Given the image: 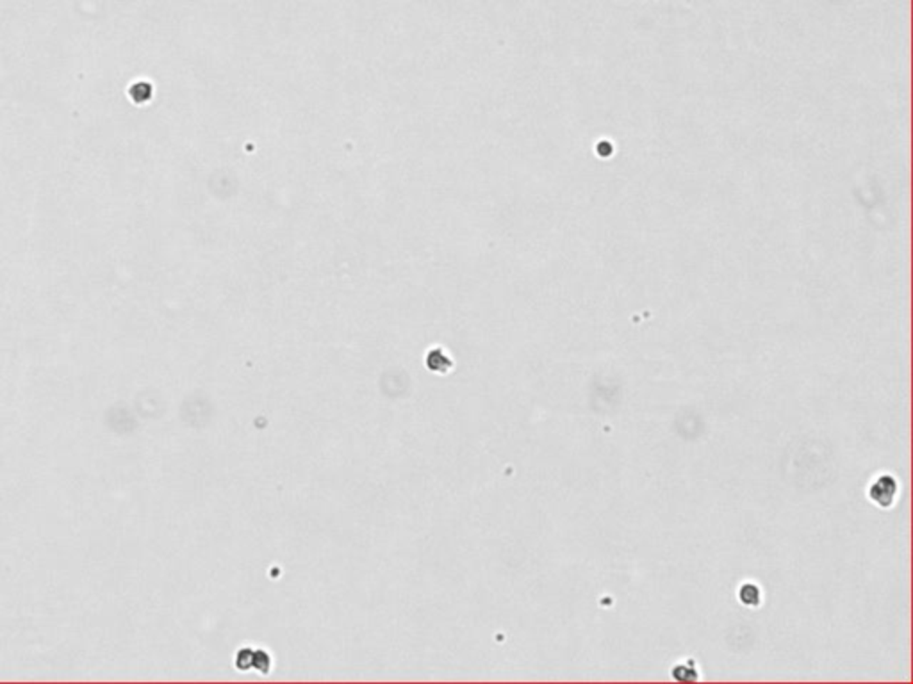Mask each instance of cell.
Returning a JSON list of instances; mask_svg holds the SVG:
<instances>
[{"label":"cell","mask_w":913,"mask_h":684,"mask_svg":"<svg viewBox=\"0 0 913 684\" xmlns=\"http://www.w3.org/2000/svg\"><path fill=\"white\" fill-rule=\"evenodd\" d=\"M897 492H899V485H897L896 478L888 476V474H881L870 485L869 497L881 508H890L896 503Z\"/></svg>","instance_id":"1"},{"label":"cell","mask_w":913,"mask_h":684,"mask_svg":"<svg viewBox=\"0 0 913 684\" xmlns=\"http://www.w3.org/2000/svg\"><path fill=\"white\" fill-rule=\"evenodd\" d=\"M739 599H741V603H744L745 606H759L762 594H760L759 586L753 585V583H745V585L739 590Z\"/></svg>","instance_id":"2"}]
</instances>
